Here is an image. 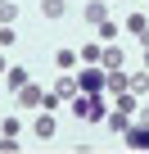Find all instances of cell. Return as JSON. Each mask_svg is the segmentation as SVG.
<instances>
[{"label":"cell","instance_id":"6da1fadb","mask_svg":"<svg viewBox=\"0 0 149 154\" xmlns=\"http://www.w3.org/2000/svg\"><path fill=\"white\" fill-rule=\"evenodd\" d=\"M32 136H36V140H54V136H59V118H54V109H36V118H32Z\"/></svg>","mask_w":149,"mask_h":154},{"label":"cell","instance_id":"7a4b0ae2","mask_svg":"<svg viewBox=\"0 0 149 154\" xmlns=\"http://www.w3.org/2000/svg\"><path fill=\"white\" fill-rule=\"evenodd\" d=\"M104 82H109V68H91V72H77V91H86V95H100V91H104Z\"/></svg>","mask_w":149,"mask_h":154},{"label":"cell","instance_id":"3957f363","mask_svg":"<svg viewBox=\"0 0 149 154\" xmlns=\"http://www.w3.org/2000/svg\"><path fill=\"white\" fill-rule=\"evenodd\" d=\"M27 82H32V68H27V63H9V72H5V86H9L14 95H18V91H23Z\"/></svg>","mask_w":149,"mask_h":154},{"label":"cell","instance_id":"277c9868","mask_svg":"<svg viewBox=\"0 0 149 154\" xmlns=\"http://www.w3.org/2000/svg\"><path fill=\"white\" fill-rule=\"evenodd\" d=\"M100 68H109V72H113V68H127V50H122L118 41H109L104 54H100Z\"/></svg>","mask_w":149,"mask_h":154},{"label":"cell","instance_id":"5b68a950","mask_svg":"<svg viewBox=\"0 0 149 154\" xmlns=\"http://www.w3.org/2000/svg\"><path fill=\"white\" fill-rule=\"evenodd\" d=\"M122 140H127L131 149H149V127H145V122H131V127L122 131Z\"/></svg>","mask_w":149,"mask_h":154},{"label":"cell","instance_id":"8992f818","mask_svg":"<svg viewBox=\"0 0 149 154\" xmlns=\"http://www.w3.org/2000/svg\"><path fill=\"white\" fill-rule=\"evenodd\" d=\"M82 18H86L91 27H100V23L109 18V0H86V9H82Z\"/></svg>","mask_w":149,"mask_h":154},{"label":"cell","instance_id":"52a82bcc","mask_svg":"<svg viewBox=\"0 0 149 154\" xmlns=\"http://www.w3.org/2000/svg\"><path fill=\"white\" fill-rule=\"evenodd\" d=\"M131 122H136V113H122V109H109V118H104V127H109L113 136H122Z\"/></svg>","mask_w":149,"mask_h":154},{"label":"cell","instance_id":"ba28073f","mask_svg":"<svg viewBox=\"0 0 149 154\" xmlns=\"http://www.w3.org/2000/svg\"><path fill=\"white\" fill-rule=\"evenodd\" d=\"M104 91H109V95H122V91H131V72L113 68V72H109V82H104Z\"/></svg>","mask_w":149,"mask_h":154},{"label":"cell","instance_id":"9c48e42d","mask_svg":"<svg viewBox=\"0 0 149 154\" xmlns=\"http://www.w3.org/2000/svg\"><path fill=\"white\" fill-rule=\"evenodd\" d=\"M41 100H45V91H41L36 82H27V86L18 91V104H23V109H41Z\"/></svg>","mask_w":149,"mask_h":154},{"label":"cell","instance_id":"30bf717a","mask_svg":"<svg viewBox=\"0 0 149 154\" xmlns=\"http://www.w3.org/2000/svg\"><path fill=\"white\" fill-rule=\"evenodd\" d=\"M109 118V95H91V109H86V122H104Z\"/></svg>","mask_w":149,"mask_h":154},{"label":"cell","instance_id":"8fae6325","mask_svg":"<svg viewBox=\"0 0 149 154\" xmlns=\"http://www.w3.org/2000/svg\"><path fill=\"white\" fill-rule=\"evenodd\" d=\"M109 100H113V109H122V113H136V109H140V95H136V91H122V95H109Z\"/></svg>","mask_w":149,"mask_h":154},{"label":"cell","instance_id":"7c38bea8","mask_svg":"<svg viewBox=\"0 0 149 154\" xmlns=\"http://www.w3.org/2000/svg\"><path fill=\"white\" fill-rule=\"evenodd\" d=\"M54 95H59V100H72V95H77V77H72V72H63L59 82H54Z\"/></svg>","mask_w":149,"mask_h":154},{"label":"cell","instance_id":"4fadbf2b","mask_svg":"<svg viewBox=\"0 0 149 154\" xmlns=\"http://www.w3.org/2000/svg\"><path fill=\"white\" fill-rule=\"evenodd\" d=\"M77 59H82V50H68V45H63V50H54V63H59L63 72H72V68H77Z\"/></svg>","mask_w":149,"mask_h":154},{"label":"cell","instance_id":"5bb4252c","mask_svg":"<svg viewBox=\"0 0 149 154\" xmlns=\"http://www.w3.org/2000/svg\"><path fill=\"white\" fill-rule=\"evenodd\" d=\"M122 27H127V32H131V36H136V41H140V36H145V32H149V14H131V18H127V23H122Z\"/></svg>","mask_w":149,"mask_h":154},{"label":"cell","instance_id":"9a60e30c","mask_svg":"<svg viewBox=\"0 0 149 154\" xmlns=\"http://www.w3.org/2000/svg\"><path fill=\"white\" fill-rule=\"evenodd\" d=\"M41 14L45 18H63L68 14V0H41Z\"/></svg>","mask_w":149,"mask_h":154},{"label":"cell","instance_id":"2e32d148","mask_svg":"<svg viewBox=\"0 0 149 154\" xmlns=\"http://www.w3.org/2000/svg\"><path fill=\"white\" fill-rule=\"evenodd\" d=\"M100 54H104V41H86L82 45V63H100Z\"/></svg>","mask_w":149,"mask_h":154},{"label":"cell","instance_id":"e0dca14e","mask_svg":"<svg viewBox=\"0 0 149 154\" xmlns=\"http://www.w3.org/2000/svg\"><path fill=\"white\" fill-rule=\"evenodd\" d=\"M95 36H100L104 45H109V41H118V23H113V18H104V23L95 27Z\"/></svg>","mask_w":149,"mask_h":154},{"label":"cell","instance_id":"ac0fdd59","mask_svg":"<svg viewBox=\"0 0 149 154\" xmlns=\"http://www.w3.org/2000/svg\"><path fill=\"white\" fill-rule=\"evenodd\" d=\"M18 18V0H0V23H14Z\"/></svg>","mask_w":149,"mask_h":154},{"label":"cell","instance_id":"d6986e66","mask_svg":"<svg viewBox=\"0 0 149 154\" xmlns=\"http://www.w3.org/2000/svg\"><path fill=\"white\" fill-rule=\"evenodd\" d=\"M18 41V32H14V23H0V50H9Z\"/></svg>","mask_w":149,"mask_h":154},{"label":"cell","instance_id":"ffe728a7","mask_svg":"<svg viewBox=\"0 0 149 154\" xmlns=\"http://www.w3.org/2000/svg\"><path fill=\"white\" fill-rule=\"evenodd\" d=\"M131 91H136V95L149 91V72H131Z\"/></svg>","mask_w":149,"mask_h":154},{"label":"cell","instance_id":"44dd1931","mask_svg":"<svg viewBox=\"0 0 149 154\" xmlns=\"http://www.w3.org/2000/svg\"><path fill=\"white\" fill-rule=\"evenodd\" d=\"M18 131H23V122H18V118H14V113H9V118H5V122H0V136H18Z\"/></svg>","mask_w":149,"mask_h":154},{"label":"cell","instance_id":"7402d4cb","mask_svg":"<svg viewBox=\"0 0 149 154\" xmlns=\"http://www.w3.org/2000/svg\"><path fill=\"white\" fill-rule=\"evenodd\" d=\"M18 149V136H0V154H14Z\"/></svg>","mask_w":149,"mask_h":154},{"label":"cell","instance_id":"603a6c76","mask_svg":"<svg viewBox=\"0 0 149 154\" xmlns=\"http://www.w3.org/2000/svg\"><path fill=\"white\" fill-rule=\"evenodd\" d=\"M136 122H145V127H149V104H140V109H136Z\"/></svg>","mask_w":149,"mask_h":154},{"label":"cell","instance_id":"cb8c5ba5","mask_svg":"<svg viewBox=\"0 0 149 154\" xmlns=\"http://www.w3.org/2000/svg\"><path fill=\"white\" fill-rule=\"evenodd\" d=\"M9 72V59H5V50H0V77H5Z\"/></svg>","mask_w":149,"mask_h":154},{"label":"cell","instance_id":"d4e9b609","mask_svg":"<svg viewBox=\"0 0 149 154\" xmlns=\"http://www.w3.org/2000/svg\"><path fill=\"white\" fill-rule=\"evenodd\" d=\"M140 45H149V32H145V36H140Z\"/></svg>","mask_w":149,"mask_h":154},{"label":"cell","instance_id":"484cf974","mask_svg":"<svg viewBox=\"0 0 149 154\" xmlns=\"http://www.w3.org/2000/svg\"><path fill=\"white\" fill-rule=\"evenodd\" d=\"M145 68H149V45H145Z\"/></svg>","mask_w":149,"mask_h":154}]
</instances>
